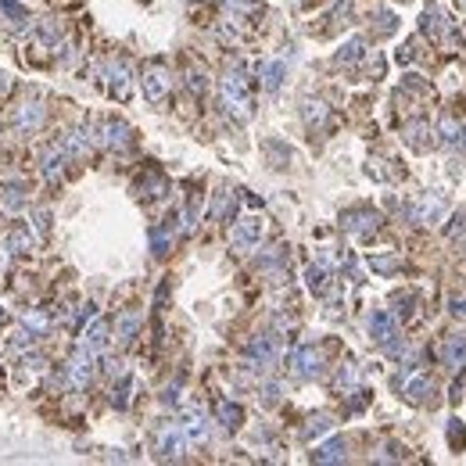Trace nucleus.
Instances as JSON below:
<instances>
[{
    "label": "nucleus",
    "instance_id": "4",
    "mask_svg": "<svg viewBox=\"0 0 466 466\" xmlns=\"http://www.w3.org/2000/svg\"><path fill=\"white\" fill-rule=\"evenodd\" d=\"M144 90H147V97H151V101H161V97H165V90H169V76H165L161 69H151V72L144 76Z\"/></svg>",
    "mask_w": 466,
    "mask_h": 466
},
{
    "label": "nucleus",
    "instance_id": "3",
    "mask_svg": "<svg viewBox=\"0 0 466 466\" xmlns=\"http://www.w3.org/2000/svg\"><path fill=\"white\" fill-rule=\"evenodd\" d=\"M258 233H262V222H258V219H241V226L233 229V248L248 251V248L258 241Z\"/></svg>",
    "mask_w": 466,
    "mask_h": 466
},
{
    "label": "nucleus",
    "instance_id": "7",
    "mask_svg": "<svg viewBox=\"0 0 466 466\" xmlns=\"http://www.w3.org/2000/svg\"><path fill=\"white\" fill-rule=\"evenodd\" d=\"M137 326H140V316H133V312H130V316H123V319H119V341H130Z\"/></svg>",
    "mask_w": 466,
    "mask_h": 466
},
{
    "label": "nucleus",
    "instance_id": "13",
    "mask_svg": "<svg viewBox=\"0 0 466 466\" xmlns=\"http://www.w3.org/2000/svg\"><path fill=\"white\" fill-rule=\"evenodd\" d=\"M29 344H33V334H29V330H15V337H11L15 352H22V348H29Z\"/></svg>",
    "mask_w": 466,
    "mask_h": 466
},
{
    "label": "nucleus",
    "instance_id": "1",
    "mask_svg": "<svg viewBox=\"0 0 466 466\" xmlns=\"http://www.w3.org/2000/svg\"><path fill=\"white\" fill-rule=\"evenodd\" d=\"M290 370H295V377L309 380L319 373V348H298L295 359H290Z\"/></svg>",
    "mask_w": 466,
    "mask_h": 466
},
{
    "label": "nucleus",
    "instance_id": "12",
    "mask_svg": "<svg viewBox=\"0 0 466 466\" xmlns=\"http://www.w3.org/2000/svg\"><path fill=\"white\" fill-rule=\"evenodd\" d=\"M219 416L226 420V427H237V420H241V409H237V405H222V409H219Z\"/></svg>",
    "mask_w": 466,
    "mask_h": 466
},
{
    "label": "nucleus",
    "instance_id": "11",
    "mask_svg": "<svg viewBox=\"0 0 466 466\" xmlns=\"http://www.w3.org/2000/svg\"><path fill=\"white\" fill-rule=\"evenodd\" d=\"M4 208H22V187H4Z\"/></svg>",
    "mask_w": 466,
    "mask_h": 466
},
{
    "label": "nucleus",
    "instance_id": "10",
    "mask_svg": "<svg viewBox=\"0 0 466 466\" xmlns=\"http://www.w3.org/2000/svg\"><path fill=\"white\" fill-rule=\"evenodd\" d=\"M280 76H283V65H280V62L266 65V86H269V90H276V86H280Z\"/></svg>",
    "mask_w": 466,
    "mask_h": 466
},
{
    "label": "nucleus",
    "instance_id": "14",
    "mask_svg": "<svg viewBox=\"0 0 466 466\" xmlns=\"http://www.w3.org/2000/svg\"><path fill=\"white\" fill-rule=\"evenodd\" d=\"M25 251L29 248V233H15V237H8V251Z\"/></svg>",
    "mask_w": 466,
    "mask_h": 466
},
{
    "label": "nucleus",
    "instance_id": "8",
    "mask_svg": "<svg viewBox=\"0 0 466 466\" xmlns=\"http://www.w3.org/2000/svg\"><path fill=\"white\" fill-rule=\"evenodd\" d=\"M316 459L323 462V459H344V441H330V445H323L319 452H316Z\"/></svg>",
    "mask_w": 466,
    "mask_h": 466
},
{
    "label": "nucleus",
    "instance_id": "6",
    "mask_svg": "<svg viewBox=\"0 0 466 466\" xmlns=\"http://www.w3.org/2000/svg\"><path fill=\"white\" fill-rule=\"evenodd\" d=\"M104 344H108V326H104V323H93L90 334H86V348H90V352H101Z\"/></svg>",
    "mask_w": 466,
    "mask_h": 466
},
{
    "label": "nucleus",
    "instance_id": "9",
    "mask_svg": "<svg viewBox=\"0 0 466 466\" xmlns=\"http://www.w3.org/2000/svg\"><path fill=\"white\" fill-rule=\"evenodd\" d=\"M373 334H377V341H387L391 337V319L380 312V316H373Z\"/></svg>",
    "mask_w": 466,
    "mask_h": 466
},
{
    "label": "nucleus",
    "instance_id": "2",
    "mask_svg": "<svg viewBox=\"0 0 466 466\" xmlns=\"http://www.w3.org/2000/svg\"><path fill=\"white\" fill-rule=\"evenodd\" d=\"M90 359H93L90 348H83L79 356H72V363H69V370H65V377H69V384H72V387H83V384L90 380V373H93Z\"/></svg>",
    "mask_w": 466,
    "mask_h": 466
},
{
    "label": "nucleus",
    "instance_id": "5",
    "mask_svg": "<svg viewBox=\"0 0 466 466\" xmlns=\"http://www.w3.org/2000/svg\"><path fill=\"white\" fill-rule=\"evenodd\" d=\"M40 119H43V108H40V104H22V108H18L15 126H18L22 133H29V130H36V126H40Z\"/></svg>",
    "mask_w": 466,
    "mask_h": 466
}]
</instances>
